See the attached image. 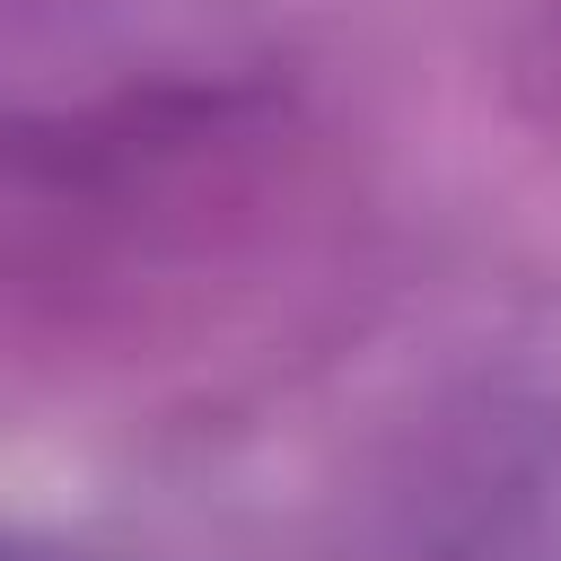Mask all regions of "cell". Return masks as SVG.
I'll list each match as a JSON object with an SVG mask.
<instances>
[{
	"instance_id": "6da1fadb",
	"label": "cell",
	"mask_w": 561,
	"mask_h": 561,
	"mask_svg": "<svg viewBox=\"0 0 561 561\" xmlns=\"http://www.w3.org/2000/svg\"><path fill=\"white\" fill-rule=\"evenodd\" d=\"M403 543L412 561H561V359H508L430 421Z\"/></svg>"
},
{
	"instance_id": "7a4b0ae2",
	"label": "cell",
	"mask_w": 561,
	"mask_h": 561,
	"mask_svg": "<svg viewBox=\"0 0 561 561\" xmlns=\"http://www.w3.org/2000/svg\"><path fill=\"white\" fill-rule=\"evenodd\" d=\"M0 561H96L79 535L61 526H26V517H0Z\"/></svg>"
}]
</instances>
